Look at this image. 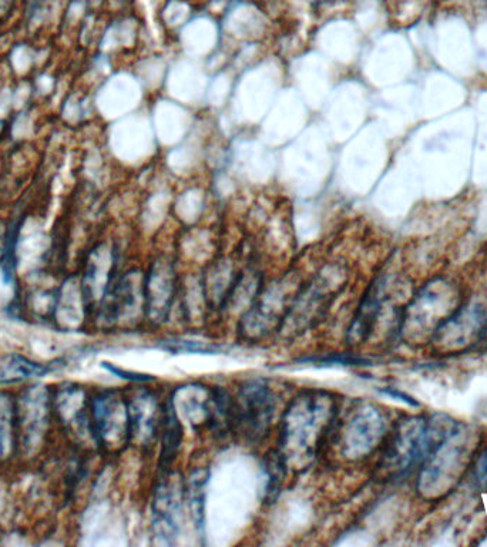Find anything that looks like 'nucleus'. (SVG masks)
Here are the masks:
<instances>
[{"instance_id": "f257e3e1", "label": "nucleus", "mask_w": 487, "mask_h": 547, "mask_svg": "<svg viewBox=\"0 0 487 547\" xmlns=\"http://www.w3.org/2000/svg\"><path fill=\"white\" fill-rule=\"evenodd\" d=\"M334 419L332 399L322 392L300 395L284 418L281 455L285 463L311 461Z\"/></svg>"}, {"instance_id": "f03ea898", "label": "nucleus", "mask_w": 487, "mask_h": 547, "mask_svg": "<svg viewBox=\"0 0 487 547\" xmlns=\"http://www.w3.org/2000/svg\"><path fill=\"white\" fill-rule=\"evenodd\" d=\"M460 426L455 419L443 414L408 419L396 429L382 465L394 475H405L428 461Z\"/></svg>"}, {"instance_id": "7ed1b4c3", "label": "nucleus", "mask_w": 487, "mask_h": 547, "mask_svg": "<svg viewBox=\"0 0 487 547\" xmlns=\"http://www.w3.org/2000/svg\"><path fill=\"white\" fill-rule=\"evenodd\" d=\"M465 426H460L448 441L443 442L431 458L423 463L419 476V491L426 496L442 495L449 491L468 465L472 445Z\"/></svg>"}, {"instance_id": "20e7f679", "label": "nucleus", "mask_w": 487, "mask_h": 547, "mask_svg": "<svg viewBox=\"0 0 487 547\" xmlns=\"http://www.w3.org/2000/svg\"><path fill=\"white\" fill-rule=\"evenodd\" d=\"M275 399L264 381H250L233 401V431L248 442H258L270 428Z\"/></svg>"}, {"instance_id": "39448f33", "label": "nucleus", "mask_w": 487, "mask_h": 547, "mask_svg": "<svg viewBox=\"0 0 487 547\" xmlns=\"http://www.w3.org/2000/svg\"><path fill=\"white\" fill-rule=\"evenodd\" d=\"M52 397L43 385H33L16 399V438L23 452L32 455L40 448L49 428Z\"/></svg>"}, {"instance_id": "423d86ee", "label": "nucleus", "mask_w": 487, "mask_h": 547, "mask_svg": "<svg viewBox=\"0 0 487 547\" xmlns=\"http://www.w3.org/2000/svg\"><path fill=\"white\" fill-rule=\"evenodd\" d=\"M94 441L116 449L129 441V406L117 391H103L90 401Z\"/></svg>"}, {"instance_id": "0eeeda50", "label": "nucleus", "mask_w": 487, "mask_h": 547, "mask_svg": "<svg viewBox=\"0 0 487 547\" xmlns=\"http://www.w3.org/2000/svg\"><path fill=\"white\" fill-rule=\"evenodd\" d=\"M456 297L445 284H431L426 287L411 307L405 318V332L408 335H431L448 320L458 308Z\"/></svg>"}, {"instance_id": "6e6552de", "label": "nucleus", "mask_w": 487, "mask_h": 547, "mask_svg": "<svg viewBox=\"0 0 487 547\" xmlns=\"http://www.w3.org/2000/svg\"><path fill=\"white\" fill-rule=\"evenodd\" d=\"M487 330V293L458 308L433 334L432 340L445 347H466Z\"/></svg>"}, {"instance_id": "1a4fd4ad", "label": "nucleus", "mask_w": 487, "mask_h": 547, "mask_svg": "<svg viewBox=\"0 0 487 547\" xmlns=\"http://www.w3.org/2000/svg\"><path fill=\"white\" fill-rule=\"evenodd\" d=\"M385 434L384 416L374 406H362L356 409L348 424L345 425L344 446L345 455L351 458H364Z\"/></svg>"}, {"instance_id": "9d476101", "label": "nucleus", "mask_w": 487, "mask_h": 547, "mask_svg": "<svg viewBox=\"0 0 487 547\" xmlns=\"http://www.w3.org/2000/svg\"><path fill=\"white\" fill-rule=\"evenodd\" d=\"M184 488L180 481L164 472L163 478L153 500V529L157 539L171 545L178 533V513H180L181 493Z\"/></svg>"}, {"instance_id": "9b49d317", "label": "nucleus", "mask_w": 487, "mask_h": 547, "mask_svg": "<svg viewBox=\"0 0 487 547\" xmlns=\"http://www.w3.org/2000/svg\"><path fill=\"white\" fill-rule=\"evenodd\" d=\"M52 405L57 418L67 429L80 436L90 434L93 438L90 402H87L82 388L73 384L60 385L52 398Z\"/></svg>"}, {"instance_id": "f8f14e48", "label": "nucleus", "mask_w": 487, "mask_h": 547, "mask_svg": "<svg viewBox=\"0 0 487 547\" xmlns=\"http://www.w3.org/2000/svg\"><path fill=\"white\" fill-rule=\"evenodd\" d=\"M127 406H129V441H136L140 445L149 444L159 431L164 412L160 415L156 399L147 392L134 397L132 401L127 402Z\"/></svg>"}, {"instance_id": "ddd939ff", "label": "nucleus", "mask_w": 487, "mask_h": 547, "mask_svg": "<svg viewBox=\"0 0 487 547\" xmlns=\"http://www.w3.org/2000/svg\"><path fill=\"white\" fill-rule=\"evenodd\" d=\"M57 368V365L40 364L16 352L3 354L0 355V385L19 384L30 379L47 377Z\"/></svg>"}, {"instance_id": "4468645a", "label": "nucleus", "mask_w": 487, "mask_h": 547, "mask_svg": "<svg viewBox=\"0 0 487 547\" xmlns=\"http://www.w3.org/2000/svg\"><path fill=\"white\" fill-rule=\"evenodd\" d=\"M385 294L386 283L379 281L366 295L351 328H349L348 340L351 341V344H358L371 334L372 328L378 320L379 312L382 310V305H384Z\"/></svg>"}, {"instance_id": "2eb2a0df", "label": "nucleus", "mask_w": 487, "mask_h": 547, "mask_svg": "<svg viewBox=\"0 0 487 547\" xmlns=\"http://www.w3.org/2000/svg\"><path fill=\"white\" fill-rule=\"evenodd\" d=\"M85 297L83 291L80 293L77 288L67 284V287L57 291L53 318L63 330H73L80 324L85 311Z\"/></svg>"}, {"instance_id": "dca6fc26", "label": "nucleus", "mask_w": 487, "mask_h": 547, "mask_svg": "<svg viewBox=\"0 0 487 547\" xmlns=\"http://www.w3.org/2000/svg\"><path fill=\"white\" fill-rule=\"evenodd\" d=\"M161 428H163V448H161L160 465L161 471L166 472L176 459L181 438H183V428H181L180 421H178L176 405L173 404L171 399L164 408Z\"/></svg>"}, {"instance_id": "f3484780", "label": "nucleus", "mask_w": 487, "mask_h": 547, "mask_svg": "<svg viewBox=\"0 0 487 547\" xmlns=\"http://www.w3.org/2000/svg\"><path fill=\"white\" fill-rule=\"evenodd\" d=\"M16 446V399L0 391V462L9 459Z\"/></svg>"}, {"instance_id": "a211bd4d", "label": "nucleus", "mask_w": 487, "mask_h": 547, "mask_svg": "<svg viewBox=\"0 0 487 547\" xmlns=\"http://www.w3.org/2000/svg\"><path fill=\"white\" fill-rule=\"evenodd\" d=\"M207 481V471H196L191 473L187 486L184 488L188 505H190L191 516H193L197 528H203L204 518H206L204 512H206Z\"/></svg>"}, {"instance_id": "6ab92c4d", "label": "nucleus", "mask_w": 487, "mask_h": 547, "mask_svg": "<svg viewBox=\"0 0 487 547\" xmlns=\"http://www.w3.org/2000/svg\"><path fill=\"white\" fill-rule=\"evenodd\" d=\"M103 367L107 369V371L112 372V374L116 375V377L127 379V381H136V382H149L153 381V377H150V375H143V374H137V372H130V371H124V369L116 367V365L107 364V362H103Z\"/></svg>"}, {"instance_id": "aec40b11", "label": "nucleus", "mask_w": 487, "mask_h": 547, "mask_svg": "<svg viewBox=\"0 0 487 547\" xmlns=\"http://www.w3.org/2000/svg\"><path fill=\"white\" fill-rule=\"evenodd\" d=\"M473 476H475L476 485L479 488L487 489V448L480 453Z\"/></svg>"}, {"instance_id": "412c9836", "label": "nucleus", "mask_w": 487, "mask_h": 547, "mask_svg": "<svg viewBox=\"0 0 487 547\" xmlns=\"http://www.w3.org/2000/svg\"><path fill=\"white\" fill-rule=\"evenodd\" d=\"M302 362H319V364L359 365L365 364L366 361L361 358L342 357V355H338V357L331 358L302 359Z\"/></svg>"}, {"instance_id": "4be33fe9", "label": "nucleus", "mask_w": 487, "mask_h": 547, "mask_svg": "<svg viewBox=\"0 0 487 547\" xmlns=\"http://www.w3.org/2000/svg\"><path fill=\"white\" fill-rule=\"evenodd\" d=\"M384 394L389 395V397L399 399V401L405 402V404L415 406V408H418V406H421L416 399H413L412 397H409L408 394H405V392L399 391V389L395 388H386L384 389Z\"/></svg>"}]
</instances>
